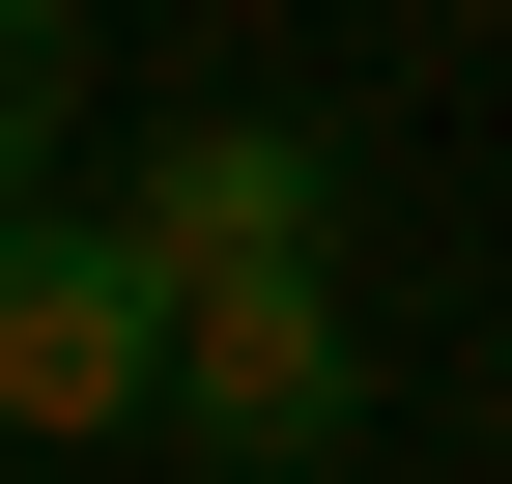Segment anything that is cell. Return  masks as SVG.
Wrapping results in <instances>:
<instances>
[{"instance_id":"obj_1","label":"cell","mask_w":512,"mask_h":484,"mask_svg":"<svg viewBox=\"0 0 512 484\" xmlns=\"http://www.w3.org/2000/svg\"><path fill=\"white\" fill-rule=\"evenodd\" d=\"M143 428H200L228 484H313L370 428V314H342V257H256V285H171V371H143Z\"/></svg>"},{"instance_id":"obj_2","label":"cell","mask_w":512,"mask_h":484,"mask_svg":"<svg viewBox=\"0 0 512 484\" xmlns=\"http://www.w3.org/2000/svg\"><path fill=\"white\" fill-rule=\"evenodd\" d=\"M171 371V285L114 200H0V428H143Z\"/></svg>"},{"instance_id":"obj_3","label":"cell","mask_w":512,"mask_h":484,"mask_svg":"<svg viewBox=\"0 0 512 484\" xmlns=\"http://www.w3.org/2000/svg\"><path fill=\"white\" fill-rule=\"evenodd\" d=\"M114 228H143V285H256V257H342V143H313V114H171Z\"/></svg>"},{"instance_id":"obj_4","label":"cell","mask_w":512,"mask_h":484,"mask_svg":"<svg viewBox=\"0 0 512 484\" xmlns=\"http://www.w3.org/2000/svg\"><path fill=\"white\" fill-rule=\"evenodd\" d=\"M57 114H86V0H0V200H57Z\"/></svg>"}]
</instances>
